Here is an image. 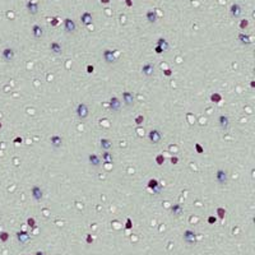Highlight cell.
Masks as SVG:
<instances>
[{"mask_svg": "<svg viewBox=\"0 0 255 255\" xmlns=\"http://www.w3.org/2000/svg\"><path fill=\"white\" fill-rule=\"evenodd\" d=\"M217 214H218V217L221 218V219H223L224 216H226V210H224V208H222V207H218V208H217Z\"/></svg>", "mask_w": 255, "mask_h": 255, "instance_id": "f546056e", "label": "cell"}, {"mask_svg": "<svg viewBox=\"0 0 255 255\" xmlns=\"http://www.w3.org/2000/svg\"><path fill=\"white\" fill-rule=\"evenodd\" d=\"M125 3H126V5H128V7H132V5H133L132 0H125Z\"/></svg>", "mask_w": 255, "mask_h": 255, "instance_id": "bcb514c9", "label": "cell"}, {"mask_svg": "<svg viewBox=\"0 0 255 255\" xmlns=\"http://www.w3.org/2000/svg\"><path fill=\"white\" fill-rule=\"evenodd\" d=\"M102 58H103V60H105L107 64H110V65L115 64L117 61V56L115 55V52L112 51V50H109V49H106L105 51H103Z\"/></svg>", "mask_w": 255, "mask_h": 255, "instance_id": "6da1fadb", "label": "cell"}, {"mask_svg": "<svg viewBox=\"0 0 255 255\" xmlns=\"http://www.w3.org/2000/svg\"><path fill=\"white\" fill-rule=\"evenodd\" d=\"M8 240H9V233H8L7 231H1V232H0V241L7 242Z\"/></svg>", "mask_w": 255, "mask_h": 255, "instance_id": "f1b7e54d", "label": "cell"}, {"mask_svg": "<svg viewBox=\"0 0 255 255\" xmlns=\"http://www.w3.org/2000/svg\"><path fill=\"white\" fill-rule=\"evenodd\" d=\"M230 13H231V16L233 17V18H239L240 16H241V13H242V9H241V7H240L239 4H232L231 5V8H230Z\"/></svg>", "mask_w": 255, "mask_h": 255, "instance_id": "9a60e30c", "label": "cell"}, {"mask_svg": "<svg viewBox=\"0 0 255 255\" xmlns=\"http://www.w3.org/2000/svg\"><path fill=\"white\" fill-rule=\"evenodd\" d=\"M50 143H51V146L54 148H59L63 146V138L60 137V135H52L51 138H50Z\"/></svg>", "mask_w": 255, "mask_h": 255, "instance_id": "2e32d148", "label": "cell"}, {"mask_svg": "<svg viewBox=\"0 0 255 255\" xmlns=\"http://www.w3.org/2000/svg\"><path fill=\"white\" fill-rule=\"evenodd\" d=\"M35 255H46V253H45V251L38 250V251H36V253H35Z\"/></svg>", "mask_w": 255, "mask_h": 255, "instance_id": "f6af8a7d", "label": "cell"}, {"mask_svg": "<svg viewBox=\"0 0 255 255\" xmlns=\"http://www.w3.org/2000/svg\"><path fill=\"white\" fill-rule=\"evenodd\" d=\"M88 161H90V163L93 166V167H98V166L101 165L100 157L97 156V155H94V153H92V155L88 156Z\"/></svg>", "mask_w": 255, "mask_h": 255, "instance_id": "ac0fdd59", "label": "cell"}, {"mask_svg": "<svg viewBox=\"0 0 255 255\" xmlns=\"http://www.w3.org/2000/svg\"><path fill=\"white\" fill-rule=\"evenodd\" d=\"M100 146L103 151H109V149H111V147H112V142L110 140V139L103 138V139L100 140Z\"/></svg>", "mask_w": 255, "mask_h": 255, "instance_id": "d4e9b609", "label": "cell"}, {"mask_svg": "<svg viewBox=\"0 0 255 255\" xmlns=\"http://www.w3.org/2000/svg\"><path fill=\"white\" fill-rule=\"evenodd\" d=\"M182 239H184V241L189 245H194L195 242H197V235H195V232L191 230H186L185 232H184Z\"/></svg>", "mask_w": 255, "mask_h": 255, "instance_id": "8992f818", "label": "cell"}, {"mask_svg": "<svg viewBox=\"0 0 255 255\" xmlns=\"http://www.w3.org/2000/svg\"><path fill=\"white\" fill-rule=\"evenodd\" d=\"M27 224L31 228H36V221H35V218H28L27 219Z\"/></svg>", "mask_w": 255, "mask_h": 255, "instance_id": "1f68e13d", "label": "cell"}, {"mask_svg": "<svg viewBox=\"0 0 255 255\" xmlns=\"http://www.w3.org/2000/svg\"><path fill=\"white\" fill-rule=\"evenodd\" d=\"M146 18H147V20L149 23H156L157 22V19H158V17H157V13L155 10H148L147 13H146Z\"/></svg>", "mask_w": 255, "mask_h": 255, "instance_id": "44dd1931", "label": "cell"}, {"mask_svg": "<svg viewBox=\"0 0 255 255\" xmlns=\"http://www.w3.org/2000/svg\"><path fill=\"white\" fill-rule=\"evenodd\" d=\"M1 56L5 61H12L14 59V56H16V52H14V50L12 47H5L1 51Z\"/></svg>", "mask_w": 255, "mask_h": 255, "instance_id": "30bf717a", "label": "cell"}, {"mask_svg": "<svg viewBox=\"0 0 255 255\" xmlns=\"http://www.w3.org/2000/svg\"><path fill=\"white\" fill-rule=\"evenodd\" d=\"M142 73H143L146 77L153 75V73H155V65L151 64V63L144 64V65H143V68H142Z\"/></svg>", "mask_w": 255, "mask_h": 255, "instance_id": "4fadbf2b", "label": "cell"}, {"mask_svg": "<svg viewBox=\"0 0 255 255\" xmlns=\"http://www.w3.org/2000/svg\"><path fill=\"white\" fill-rule=\"evenodd\" d=\"M148 139H149V142L152 144H158L162 139V135H161V133H159V130L152 129L148 133Z\"/></svg>", "mask_w": 255, "mask_h": 255, "instance_id": "277c9868", "label": "cell"}, {"mask_svg": "<svg viewBox=\"0 0 255 255\" xmlns=\"http://www.w3.org/2000/svg\"><path fill=\"white\" fill-rule=\"evenodd\" d=\"M16 237L20 245H26L31 241V235H29L27 231H18V232L16 233Z\"/></svg>", "mask_w": 255, "mask_h": 255, "instance_id": "3957f363", "label": "cell"}, {"mask_svg": "<svg viewBox=\"0 0 255 255\" xmlns=\"http://www.w3.org/2000/svg\"><path fill=\"white\" fill-rule=\"evenodd\" d=\"M31 195L36 201H41L43 199V190L38 185H33L31 188Z\"/></svg>", "mask_w": 255, "mask_h": 255, "instance_id": "5b68a950", "label": "cell"}, {"mask_svg": "<svg viewBox=\"0 0 255 255\" xmlns=\"http://www.w3.org/2000/svg\"><path fill=\"white\" fill-rule=\"evenodd\" d=\"M195 149H197V152H198V153H203V152H204L203 147H201L199 143H195Z\"/></svg>", "mask_w": 255, "mask_h": 255, "instance_id": "e575fe53", "label": "cell"}, {"mask_svg": "<svg viewBox=\"0 0 255 255\" xmlns=\"http://www.w3.org/2000/svg\"><path fill=\"white\" fill-rule=\"evenodd\" d=\"M50 50L56 55H59V54L63 52V47H61V45L59 42H51L50 43Z\"/></svg>", "mask_w": 255, "mask_h": 255, "instance_id": "603a6c76", "label": "cell"}, {"mask_svg": "<svg viewBox=\"0 0 255 255\" xmlns=\"http://www.w3.org/2000/svg\"><path fill=\"white\" fill-rule=\"evenodd\" d=\"M75 112L79 119H85L90 114V109H88V106L85 103H79L75 109Z\"/></svg>", "mask_w": 255, "mask_h": 255, "instance_id": "7a4b0ae2", "label": "cell"}, {"mask_svg": "<svg viewBox=\"0 0 255 255\" xmlns=\"http://www.w3.org/2000/svg\"><path fill=\"white\" fill-rule=\"evenodd\" d=\"M101 3H102V4H109L110 0H101Z\"/></svg>", "mask_w": 255, "mask_h": 255, "instance_id": "7dc6e473", "label": "cell"}, {"mask_svg": "<svg viewBox=\"0 0 255 255\" xmlns=\"http://www.w3.org/2000/svg\"><path fill=\"white\" fill-rule=\"evenodd\" d=\"M101 158H102V161L106 162V163H111V162H112V155L109 152V151H103V152H102V157H101Z\"/></svg>", "mask_w": 255, "mask_h": 255, "instance_id": "4316f807", "label": "cell"}, {"mask_svg": "<svg viewBox=\"0 0 255 255\" xmlns=\"http://www.w3.org/2000/svg\"><path fill=\"white\" fill-rule=\"evenodd\" d=\"M93 72H94V66H93V65H88V66H87V73L91 74Z\"/></svg>", "mask_w": 255, "mask_h": 255, "instance_id": "b9f144b4", "label": "cell"}, {"mask_svg": "<svg viewBox=\"0 0 255 255\" xmlns=\"http://www.w3.org/2000/svg\"><path fill=\"white\" fill-rule=\"evenodd\" d=\"M155 51H156V54H162V52H163V49L159 47V46H156L155 47Z\"/></svg>", "mask_w": 255, "mask_h": 255, "instance_id": "ab89813d", "label": "cell"}, {"mask_svg": "<svg viewBox=\"0 0 255 255\" xmlns=\"http://www.w3.org/2000/svg\"><path fill=\"white\" fill-rule=\"evenodd\" d=\"M81 20L84 26H90L92 23V14L90 12H84V13L81 16Z\"/></svg>", "mask_w": 255, "mask_h": 255, "instance_id": "d6986e66", "label": "cell"}, {"mask_svg": "<svg viewBox=\"0 0 255 255\" xmlns=\"http://www.w3.org/2000/svg\"><path fill=\"white\" fill-rule=\"evenodd\" d=\"M177 162H179V158H177V157H171V163H172V165H176Z\"/></svg>", "mask_w": 255, "mask_h": 255, "instance_id": "7bdbcfd3", "label": "cell"}, {"mask_svg": "<svg viewBox=\"0 0 255 255\" xmlns=\"http://www.w3.org/2000/svg\"><path fill=\"white\" fill-rule=\"evenodd\" d=\"M58 24H59V19L55 17V18H52V19H51V26H52V27H56Z\"/></svg>", "mask_w": 255, "mask_h": 255, "instance_id": "74e56055", "label": "cell"}, {"mask_svg": "<svg viewBox=\"0 0 255 255\" xmlns=\"http://www.w3.org/2000/svg\"><path fill=\"white\" fill-rule=\"evenodd\" d=\"M163 74H165L166 77H171V74H172V70H171V69H165V70H163Z\"/></svg>", "mask_w": 255, "mask_h": 255, "instance_id": "60d3db41", "label": "cell"}, {"mask_svg": "<svg viewBox=\"0 0 255 255\" xmlns=\"http://www.w3.org/2000/svg\"><path fill=\"white\" fill-rule=\"evenodd\" d=\"M64 29L66 33H74L77 31V24L73 19L70 18H65L64 19Z\"/></svg>", "mask_w": 255, "mask_h": 255, "instance_id": "ba28073f", "label": "cell"}, {"mask_svg": "<svg viewBox=\"0 0 255 255\" xmlns=\"http://www.w3.org/2000/svg\"><path fill=\"white\" fill-rule=\"evenodd\" d=\"M132 227H133L132 219H130V218H128V219H126V224H125V228H126V230H130V228H132Z\"/></svg>", "mask_w": 255, "mask_h": 255, "instance_id": "8d00e7d4", "label": "cell"}, {"mask_svg": "<svg viewBox=\"0 0 255 255\" xmlns=\"http://www.w3.org/2000/svg\"><path fill=\"white\" fill-rule=\"evenodd\" d=\"M216 222H217V218L213 217V216H209V217H208V223L209 224H214Z\"/></svg>", "mask_w": 255, "mask_h": 255, "instance_id": "d590c367", "label": "cell"}, {"mask_svg": "<svg viewBox=\"0 0 255 255\" xmlns=\"http://www.w3.org/2000/svg\"><path fill=\"white\" fill-rule=\"evenodd\" d=\"M248 24H249V20H248V19H242L241 22H240V28H241V29H245L246 27H248Z\"/></svg>", "mask_w": 255, "mask_h": 255, "instance_id": "836d02e7", "label": "cell"}, {"mask_svg": "<svg viewBox=\"0 0 255 255\" xmlns=\"http://www.w3.org/2000/svg\"><path fill=\"white\" fill-rule=\"evenodd\" d=\"M218 125L221 129L227 130L228 128H230V119L227 116H224V115H221V116L218 117Z\"/></svg>", "mask_w": 255, "mask_h": 255, "instance_id": "5bb4252c", "label": "cell"}, {"mask_svg": "<svg viewBox=\"0 0 255 255\" xmlns=\"http://www.w3.org/2000/svg\"><path fill=\"white\" fill-rule=\"evenodd\" d=\"M123 102L125 103L126 106H133L134 105V96H133V93H130V92H123Z\"/></svg>", "mask_w": 255, "mask_h": 255, "instance_id": "7c38bea8", "label": "cell"}, {"mask_svg": "<svg viewBox=\"0 0 255 255\" xmlns=\"http://www.w3.org/2000/svg\"><path fill=\"white\" fill-rule=\"evenodd\" d=\"M14 143H16V144L22 143V138H19V137H18V138H16V139H14Z\"/></svg>", "mask_w": 255, "mask_h": 255, "instance_id": "ee69618b", "label": "cell"}, {"mask_svg": "<svg viewBox=\"0 0 255 255\" xmlns=\"http://www.w3.org/2000/svg\"><path fill=\"white\" fill-rule=\"evenodd\" d=\"M156 162H157V165L158 166H162L163 165V162H165V157H163V155H158L156 157Z\"/></svg>", "mask_w": 255, "mask_h": 255, "instance_id": "4dcf8cb0", "label": "cell"}, {"mask_svg": "<svg viewBox=\"0 0 255 255\" xmlns=\"http://www.w3.org/2000/svg\"><path fill=\"white\" fill-rule=\"evenodd\" d=\"M157 46H159V47H162L163 49V51H166V50H168V42H167V40L166 38H163V37H161V38H158L157 40Z\"/></svg>", "mask_w": 255, "mask_h": 255, "instance_id": "484cf974", "label": "cell"}, {"mask_svg": "<svg viewBox=\"0 0 255 255\" xmlns=\"http://www.w3.org/2000/svg\"><path fill=\"white\" fill-rule=\"evenodd\" d=\"M143 121H144V116H143V115H138V116L135 117V124H138V125L143 124Z\"/></svg>", "mask_w": 255, "mask_h": 255, "instance_id": "d6a6232c", "label": "cell"}, {"mask_svg": "<svg viewBox=\"0 0 255 255\" xmlns=\"http://www.w3.org/2000/svg\"><path fill=\"white\" fill-rule=\"evenodd\" d=\"M27 10L29 14H32V16H35V14H37L38 12V4L35 1H28L27 3Z\"/></svg>", "mask_w": 255, "mask_h": 255, "instance_id": "e0dca14e", "label": "cell"}, {"mask_svg": "<svg viewBox=\"0 0 255 255\" xmlns=\"http://www.w3.org/2000/svg\"><path fill=\"white\" fill-rule=\"evenodd\" d=\"M216 180H217V182L219 184V185H224V184L227 182L228 180V175L224 170H222V168H219V170L216 171Z\"/></svg>", "mask_w": 255, "mask_h": 255, "instance_id": "52a82bcc", "label": "cell"}, {"mask_svg": "<svg viewBox=\"0 0 255 255\" xmlns=\"http://www.w3.org/2000/svg\"><path fill=\"white\" fill-rule=\"evenodd\" d=\"M85 241H87V244H92V242H93V237H92V235L88 233L87 237H85Z\"/></svg>", "mask_w": 255, "mask_h": 255, "instance_id": "f35d334b", "label": "cell"}, {"mask_svg": "<svg viewBox=\"0 0 255 255\" xmlns=\"http://www.w3.org/2000/svg\"><path fill=\"white\" fill-rule=\"evenodd\" d=\"M171 213L175 216V217H179V216H181L182 213V205L181 204H174L172 207H171Z\"/></svg>", "mask_w": 255, "mask_h": 255, "instance_id": "cb8c5ba5", "label": "cell"}, {"mask_svg": "<svg viewBox=\"0 0 255 255\" xmlns=\"http://www.w3.org/2000/svg\"><path fill=\"white\" fill-rule=\"evenodd\" d=\"M210 101L214 103H218L222 101V96L219 93H213V94H210Z\"/></svg>", "mask_w": 255, "mask_h": 255, "instance_id": "83f0119b", "label": "cell"}, {"mask_svg": "<svg viewBox=\"0 0 255 255\" xmlns=\"http://www.w3.org/2000/svg\"><path fill=\"white\" fill-rule=\"evenodd\" d=\"M120 107H121V102H120V100H119L117 97L112 96V97H111V100H110V109H111V111L119 112V111H120Z\"/></svg>", "mask_w": 255, "mask_h": 255, "instance_id": "8fae6325", "label": "cell"}, {"mask_svg": "<svg viewBox=\"0 0 255 255\" xmlns=\"http://www.w3.org/2000/svg\"><path fill=\"white\" fill-rule=\"evenodd\" d=\"M147 186H148V189H151V190L155 191V194H159V193H161V189H162L161 184H159L158 180H156V179H151L149 181H148Z\"/></svg>", "mask_w": 255, "mask_h": 255, "instance_id": "9c48e42d", "label": "cell"}, {"mask_svg": "<svg viewBox=\"0 0 255 255\" xmlns=\"http://www.w3.org/2000/svg\"><path fill=\"white\" fill-rule=\"evenodd\" d=\"M237 38H239V41L242 43V45H250L251 43V38H250V36L249 35H246V33H239V36H237Z\"/></svg>", "mask_w": 255, "mask_h": 255, "instance_id": "7402d4cb", "label": "cell"}, {"mask_svg": "<svg viewBox=\"0 0 255 255\" xmlns=\"http://www.w3.org/2000/svg\"><path fill=\"white\" fill-rule=\"evenodd\" d=\"M32 35H33L36 38H41L43 36V29H42V27L41 26H38V24H35L33 27H32Z\"/></svg>", "mask_w": 255, "mask_h": 255, "instance_id": "ffe728a7", "label": "cell"}, {"mask_svg": "<svg viewBox=\"0 0 255 255\" xmlns=\"http://www.w3.org/2000/svg\"><path fill=\"white\" fill-rule=\"evenodd\" d=\"M1 126H3V124H1V121H0V129H1Z\"/></svg>", "mask_w": 255, "mask_h": 255, "instance_id": "c3c4849f", "label": "cell"}]
</instances>
